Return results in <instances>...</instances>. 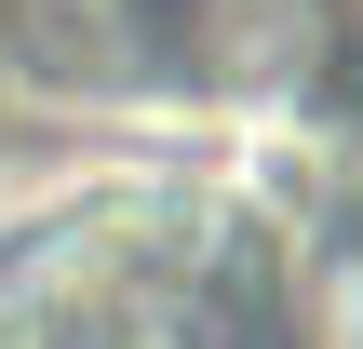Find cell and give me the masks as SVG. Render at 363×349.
<instances>
[{
	"label": "cell",
	"instance_id": "obj_2",
	"mask_svg": "<svg viewBox=\"0 0 363 349\" xmlns=\"http://www.w3.org/2000/svg\"><path fill=\"white\" fill-rule=\"evenodd\" d=\"M189 40H202L216 81H296V67L323 54V13H310V0H202Z\"/></svg>",
	"mask_w": 363,
	"mask_h": 349
},
{
	"label": "cell",
	"instance_id": "obj_1",
	"mask_svg": "<svg viewBox=\"0 0 363 349\" xmlns=\"http://www.w3.org/2000/svg\"><path fill=\"white\" fill-rule=\"evenodd\" d=\"M13 54L54 94H121L148 67V27H135V0H13Z\"/></svg>",
	"mask_w": 363,
	"mask_h": 349
},
{
	"label": "cell",
	"instance_id": "obj_4",
	"mask_svg": "<svg viewBox=\"0 0 363 349\" xmlns=\"http://www.w3.org/2000/svg\"><path fill=\"white\" fill-rule=\"evenodd\" d=\"M121 349H189V336H121Z\"/></svg>",
	"mask_w": 363,
	"mask_h": 349
},
{
	"label": "cell",
	"instance_id": "obj_5",
	"mask_svg": "<svg viewBox=\"0 0 363 349\" xmlns=\"http://www.w3.org/2000/svg\"><path fill=\"white\" fill-rule=\"evenodd\" d=\"M337 13H350V40H363V0H337Z\"/></svg>",
	"mask_w": 363,
	"mask_h": 349
},
{
	"label": "cell",
	"instance_id": "obj_3",
	"mask_svg": "<svg viewBox=\"0 0 363 349\" xmlns=\"http://www.w3.org/2000/svg\"><path fill=\"white\" fill-rule=\"evenodd\" d=\"M310 349H363V256L310 269Z\"/></svg>",
	"mask_w": 363,
	"mask_h": 349
}]
</instances>
